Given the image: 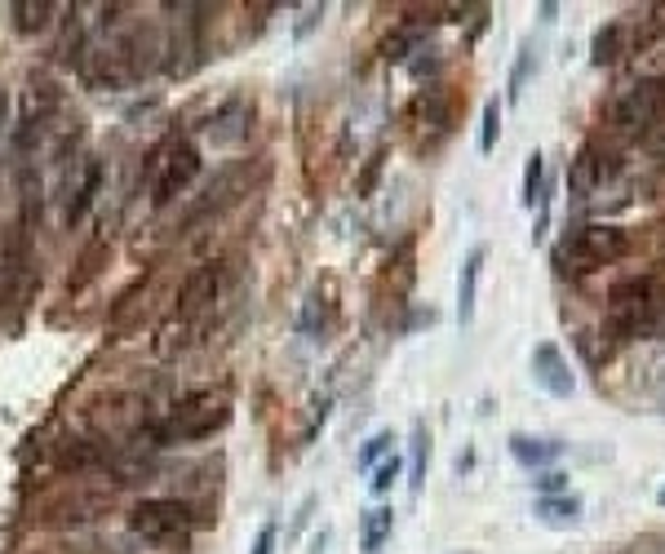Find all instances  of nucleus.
<instances>
[{
	"mask_svg": "<svg viewBox=\"0 0 665 554\" xmlns=\"http://www.w3.org/2000/svg\"><path fill=\"white\" fill-rule=\"evenodd\" d=\"M41 275H36V253L27 240V222L10 231L5 240V258H0V319H19L36 293Z\"/></svg>",
	"mask_w": 665,
	"mask_h": 554,
	"instance_id": "7ed1b4c3",
	"label": "nucleus"
},
{
	"mask_svg": "<svg viewBox=\"0 0 665 554\" xmlns=\"http://www.w3.org/2000/svg\"><path fill=\"white\" fill-rule=\"evenodd\" d=\"M200 178V151L191 143H165L151 156V204L169 208Z\"/></svg>",
	"mask_w": 665,
	"mask_h": 554,
	"instance_id": "20e7f679",
	"label": "nucleus"
},
{
	"mask_svg": "<svg viewBox=\"0 0 665 554\" xmlns=\"http://www.w3.org/2000/svg\"><path fill=\"white\" fill-rule=\"evenodd\" d=\"M510 457L523 466V471H541L550 462L564 457V443L560 439H532V434H510Z\"/></svg>",
	"mask_w": 665,
	"mask_h": 554,
	"instance_id": "9d476101",
	"label": "nucleus"
},
{
	"mask_svg": "<svg viewBox=\"0 0 665 554\" xmlns=\"http://www.w3.org/2000/svg\"><path fill=\"white\" fill-rule=\"evenodd\" d=\"M647 369H652V373H661L656 382H647V391L656 395V404H665V347H661V351L647 360Z\"/></svg>",
	"mask_w": 665,
	"mask_h": 554,
	"instance_id": "c756f323",
	"label": "nucleus"
},
{
	"mask_svg": "<svg viewBox=\"0 0 665 554\" xmlns=\"http://www.w3.org/2000/svg\"><path fill=\"white\" fill-rule=\"evenodd\" d=\"M102 258H106V245H102V240H93V245H89V249L80 253V262H76V275L67 280V293H80V289H84V284H89V280L98 275Z\"/></svg>",
	"mask_w": 665,
	"mask_h": 554,
	"instance_id": "412c9836",
	"label": "nucleus"
},
{
	"mask_svg": "<svg viewBox=\"0 0 665 554\" xmlns=\"http://www.w3.org/2000/svg\"><path fill=\"white\" fill-rule=\"evenodd\" d=\"M656 106H661L656 84H634V89L621 98V106H617V125H625V129H643V125L656 116Z\"/></svg>",
	"mask_w": 665,
	"mask_h": 554,
	"instance_id": "f8f14e48",
	"label": "nucleus"
},
{
	"mask_svg": "<svg viewBox=\"0 0 665 554\" xmlns=\"http://www.w3.org/2000/svg\"><path fill=\"white\" fill-rule=\"evenodd\" d=\"M195 332H200V324H195V319L173 315V319H169V324H160V332H156V351H160L165 360H173L178 351H187V347L195 342Z\"/></svg>",
	"mask_w": 665,
	"mask_h": 554,
	"instance_id": "dca6fc26",
	"label": "nucleus"
},
{
	"mask_svg": "<svg viewBox=\"0 0 665 554\" xmlns=\"http://www.w3.org/2000/svg\"><path fill=\"white\" fill-rule=\"evenodd\" d=\"M630 240L621 227H612V222H590V227H577L560 249H554V267H560L564 275H590L617 258H625Z\"/></svg>",
	"mask_w": 665,
	"mask_h": 554,
	"instance_id": "f03ea898",
	"label": "nucleus"
},
{
	"mask_svg": "<svg viewBox=\"0 0 665 554\" xmlns=\"http://www.w3.org/2000/svg\"><path fill=\"white\" fill-rule=\"evenodd\" d=\"M245 178H249V169H245V165H232V169H222V173H217V182H208L204 200L191 208V222H195V217H204V213H213V208H222V204H232V200L240 195Z\"/></svg>",
	"mask_w": 665,
	"mask_h": 554,
	"instance_id": "ddd939ff",
	"label": "nucleus"
},
{
	"mask_svg": "<svg viewBox=\"0 0 665 554\" xmlns=\"http://www.w3.org/2000/svg\"><path fill=\"white\" fill-rule=\"evenodd\" d=\"M417 41H421V36H417V27H399L395 36H386L382 54H386L391 63H404V58H408V49H417Z\"/></svg>",
	"mask_w": 665,
	"mask_h": 554,
	"instance_id": "bb28decb",
	"label": "nucleus"
},
{
	"mask_svg": "<svg viewBox=\"0 0 665 554\" xmlns=\"http://www.w3.org/2000/svg\"><path fill=\"white\" fill-rule=\"evenodd\" d=\"M391 528H395V510H391V506L364 510V523H360V545H364V554H377V550L391 541Z\"/></svg>",
	"mask_w": 665,
	"mask_h": 554,
	"instance_id": "f3484780",
	"label": "nucleus"
},
{
	"mask_svg": "<svg viewBox=\"0 0 665 554\" xmlns=\"http://www.w3.org/2000/svg\"><path fill=\"white\" fill-rule=\"evenodd\" d=\"M315 19H324V10H319V5H315V10H306V14H302V23H297V36H306V32H311V27H315Z\"/></svg>",
	"mask_w": 665,
	"mask_h": 554,
	"instance_id": "2f4dec72",
	"label": "nucleus"
},
{
	"mask_svg": "<svg viewBox=\"0 0 665 554\" xmlns=\"http://www.w3.org/2000/svg\"><path fill=\"white\" fill-rule=\"evenodd\" d=\"M528 71H532V49H519V58H515V67H510V102L523 93Z\"/></svg>",
	"mask_w": 665,
	"mask_h": 554,
	"instance_id": "c85d7f7f",
	"label": "nucleus"
},
{
	"mask_svg": "<svg viewBox=\"0 0 665 554\" xmlns=\"http://www.w3.org/2000/svg\"><path fill=\"white\" fill-rule=\"evenodd\" d=\"M5 125H10V93L0 89V134H5Z\"/></svg>",
	"mask_w": 665,
	"mask_h": 554,
	"instance_id": "473e14b6",
	"label": "nucleus"
},
{
	"mask_svg": "<svg viewBox=\"0 0 665 554\" xmlns=\"http://www.w3.org/2000/svg\"><path fill=\"white\" fill-rule=\"evenodd\" d=\"M391 443H395V434H391V430H377V434H373V439L364 443V449H360L356 466H360V471H373V466H377V462H382V457L391 453Z\"/></svg>",
	"mask_w": 665,
	"mask_h": 554,
	"instance_id": "393cba45",
	"label": "nucleus"
},
{
	"mask_svg": "<svg viewBox=\"0 0 665 554\" xmlns=\"http://www.w3.org/2000/svg\"><path fill=\"white\" fill-rule=\"evenodd\" d=\"M204 129H208V138H213L217 147H232V143H240V138L249 134V102L232 98L227 106H217V111H213Z\"/></svg>",
	"mask_w": 665,
	"mask_h": 554,
	"instance_id": "1a4fd4ad",
	"label": "nucleus"
},
{
	"mask_svg": "<svg viewBox=\"0 0 665 554\" xmlns=\"http://www.w3.org/2000/svg\"><path fill=\"white\" fill-rule=\"evenodd\" d=\"M497 138H501V102L488 98V102H484V125H480V151L493 156V151H497Z\"/></svg>",
	"mask_w": 665,
	"mask_h": 554,
	"instance_id": "b1692460",
	"label": "nucleus"
},
{
	"mask_svg": "<svg viewBox=\"0 0 665 554\" xmlns=\"http://www.w3.org/2000/svg\"><path fill=\"white\" fill-rule=\"evenodd\" d=\"M541 186H545V160H541V151H532L528 165H523V191H519L523 208L541 204Z\"/></svg>",
	"mask_w": 665,
	"mask_h": 554,
	"instance_id": "5701e85b",
	"label": "nucleus"
},
{
	"mask_svg": "<svg viewBox=\"0 0 665 554\" xmlns=\"http://www.w3.org/2000/svg\"><path fill=\"white\" fill-rule=\"evenodd\" d=\"M532 488H537L541 497H564V493H568V475H564V471H545V475L532 479Z\"/></svg>",
	"mask_w": 665,
	"mask_h": 554,
	"instance_id": "cd10ccee",
	"label": "nucleus"
},
{
	"mask_svg": "<svg viewBox=\"0 0 665 554\" xmlns=\"http://www.w3.org/2000/svg\"><path fill=\"white\" fill-rule=\"evenodd\" d=\"M222 421H227V399L213 395V391H195V395H187V399L173 408V417H169V426L160 430V439H204V434H213Z\"/></svg>",
	"mask_w": 665,
	"mask_h": 554,
	"instance_id": "423d86ee",
	"label": "nucleus"
},
{
	"mask_svg": "<svg viewBox=\"0 0 665 554\" xmlns=\"http://www.w3.org/2000/svg\"><path fill=\"white\" fill-rule=\"evenodd\" d=\"M275 536H280V528L267 523V528L258 532V541H253V554H275Z\"/></svg>",
	"mask_w": 665,
	"mask_h": 554,
	"instance_id": "7c9ffc66",
	"label": "nucleus"
},
{
	"mask_svg": "<svg viewBox=\"0 0 665 554\" xmlns=\"http://www.w3.org/2000/svg\"><path fill=\"white\" fill-rule=\"evenodd\" d=\"M532 382H537L550 399H568V395L577 391V377H573L564 351L554 347V342H541V347L532 351Z\"/></svg>",
	"mask_w": 665,
	"mask_h": 554,
	"instance_id": "0eeeda50",
	"label": "nucleus"
},
{
	"mask_svg": "<svg viewBox=\"0 0 665 554\" xmlns=\"http://www.w3.org/2000/svg\"><path fill=\"white\" fill-rule=\"evenodd\" d=\"M102 182H106V169H102V160H84V169H80V186H76V195L67 200V227L71 222H80L89 208H93V200L102 195Z\"/></svg>",
	"mask_w": 665,
	"mask_h": 554,
	"instance_id": "4468645a",
	"label": "nucleus"
},
{
	"mask_svg": "<svg viewBox=\"0 0 665 554\" xmlns=\"http://www.w3.org/2000/svg\"><path fill=\"white\" fill-rule=\"evenodd\" d=\"M426 466H430V430L417 421V426H413V479H408V488H413V493H421Z\"/></svg>",
	"mask_w": 665,
	"mask_h": 554,
	"instance_id": "4be33fe9",
	"label": "nucleus"
},
{
	"mask_svg": "<svg viewBox=\"0 0 665 554\" xmlns=\"http://www.w3.org/2000/svg\"><path fill=\"white\" fill-rule=\"evenodd\" d=\"M217 293H222V271H217V267H200V271H191V275H187V284H182V293H178V315L200 324V315L217 302Z\"/></svg>",
	"mask_w": 665,
	"mask_h": 554,
	"instance_id": "6e6552de",
	"label": "nucleus"
},
{
	"mask_svg": "<svg viewBox=\"0 0 665 554\" xmlns=\"http://www.w3.org/2000/svg\"><path fill=\"white\" fill-rule=\"evenodd\" d=\"M200 523L195 506L191 501H178V497H147L129 510V528L138 536H151V541H169V536H187L191 528Z\"/></svg>",
	"mask_w": 665,
	"mask_h": 554,
	"instance_id": "39448f33",
	"label": "nucleus"
},
{
	"mask_svg": "<svg viewBox=\"0 0 665 554\" xmlns=\"http://www.w3.org/2000/svg\"><path fill=\"white\" fill-rule=\"evenodd\" d=\"M621 36H625V27H621V23H608V27L595 36V45H590L595 67H612V63L621 58Z\"/></svg>",
	"mask_w": 665,
	"mask_h": 554,
	"instance_id": "aec40b11",
	"label": "nucleus"
},
{
	"mask_svg": "<svg viewBox=\"0 0 665 554\" xmlns=\"http://www.w3.org/2000/svg\"><path fill=\"white\" fill-rule=\"evenodd\" d=\"M10 14H14V27H19L23 36H36V32H45V27H49L54 5H49V0H14Z\"/></svg>",
	"mask_w": 665,
	"mask_h": 554,
	"instance_id": "6ab92c4d",
	"label": "nucleus"
},
{
	"mask_svg": "<svg viewBox=\"0 0 665 554\" xmlns=\"http://www.w3.org/2000/svg\"><path fill=\"white\" fill-rule=\"evenodd\" d=\"M399 471H404V466H399V457H395V453H391L386 462H377V466H373V479H369V488H373V497H386V493L395 488V479H399Z\"/></svg>",
	"mask_w": 665,
	"mask_h": 554,
	"instance_id": "a878e982",
	"label": "nucleus"
},
{
	"mask_svg": "<svg viewBox=\"0 0 665 554\" xmlns=\"http://www.w3.org/2000/svg\"><path fill=\"white\" fill-rule=\"evenodd\" d=\"M582 497H541L537 501V515H541V523H550V528H573V523H582Z\"/></svg>",
	"mask_w": 665,
	"mask_h": 554,
	"instance_id": "a211bd4d",
	"label": "nucleus"
},
{
	"mask_svg": "<svg viewBox=\"0 0 665 554\" xmlns=\"http://www.w3.org/2000/svg\"><path fill=\"white\" fill-rule=\"evenodd\" d=\"M608 324L617 338H661L665 332V289L656 280H621L608 293Z\"/></svg>",
	"mask_w": 665,
	"mask_h": 554,
	"instance_id": "f257e3e1",
	"label": "nucleus"
},
{
	"mask_svg": "<svg viewBox=\"0 0 665 554\" xmlns=\"http://www.w3.org/2000/svg\"><path fill=\"white\" fill-rule=\"evenodd\" d=\"M604 178H608V169H604L599 151L586 147V151L573 160V191H577V200H590V195L604 186Z\"/></svg>",
	"mask_w": 665,
	"mask_h": 554,
	"instance_id": "2eb2a0df",
	"label": "nucleus"
},
{
	"mask_svg": "<svg viewBox=\"0 0 665 554\" xmlns=\"http://www.w3.org/2000/svg\"><path fill=\"white\" fill-rule=\"evenodd\" d=\"M656 501H661V506H665V488H661V493H656Z\"/></svg>",
	"mask_w": 665,
	"mask_h": 554,
	"instance_id": "72a5a7b5",
	"label": "nucleus"
},
{
	"mask_svg": "<svg viewBox=\"0 0 665 554\" xmlns=\"http://www.w3.org/2000/svg\"><path fill=\"white\" fill-rule=\"evenodd\" d=\"M484 262H488V249L475 245L462 262V275H458V319L471 324L475 319V293H480V275H484Z\"/></svg>",
	"mask_w": 665,
	"mask_h": 554,
	"instance_id": "9b49d317",
	"label": "nucleus"
}]
</instances>
